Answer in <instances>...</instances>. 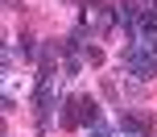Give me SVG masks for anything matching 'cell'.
Wrapping results in <instances>:
<instances>
[{
    "label": "cell",
    "instance_id": "1",
    "mask_svg": "<svg viewBox=\"0 0 157 137\" xmlns=\"http://www.w3.org/2000/svg\"><path fill=\"white\" fill-rule=\"evenodd\" d=\"M78 125H83V129L103 125V104L91 96V91H71V96H62V129L75 133Z\"/></svg>",
    "mask_w": 157,
    "mask_h": 137
},
{
    "label": "cell",
    "instance_id": "8",
    "mask_svg": "<svg viewBox=\"0 0 157 137\" xmlns=\"http://www.w3.org/2000/svg\"><path fill=\"white\" fill-rule=\"evenodd\" d=\"M91 137H116V133H112L108 125H95V129H91Z\"/></svg>",
    "mask_w": 157,
    "mask_h": 137
},
{
    "label": "cell",
    "instance_id": "9",
    "mask_svg": "<svg viewBox=\"0 0 157 137\" xmlns=\"http://www.w3.org/2000/svg\"><path fill=\"white\" fill-rule=\"evenodd\" d=\"M153 8H157V4H153Z\"/></svg>",
    "mask_w": 157,
    "mask_h": 137
},
{
    "label": "cell",
    "instance_id": "6",
    "mask_svg": "<svg viewBox=\"0 0 157 137\" xmlns=\"http://www.w3.org/2000/svg\"><path fill=\"white\" fill-rule=\"evenodd\" d=\"M83 62L87 66H103V46H91V42H87L83 46Z\"/></svg>",
    "mask_w": 157,
    "mask_h": 137
},
{
    "label": "cell",
    "instance_id": "3",
    "mask_svg": "<svg viewBox=\"0 0 157 137\" xmlns=\"http://www.w3.org/2000/svg\"><path fill=\"white\" fill-rule=\"evenodd\" d=\"M153 129H157V121H153V112H149V108H132V104H124V108H120V133L153 137Z\"/></svg>",
    "mask_w": 157,
    "mask_h": 137
},
{
    "label": "cell",
    "instance_id": "7",
    "mask_svg": "<svg viewBox=\"0 0 157 137\" xmlns=\"http://www.w3.org/2000/svg\"><path fill=\"white\" fill-rule=\"evenodd\" d=\"M0 4H4L8 13H21V8H25V0H0Z\"/></svg>",
    "mask_w": 157,
    "mask_h": 137
},
{
    "label": "cell",
    "instance_id": "2",
    "mask_svg": "<svg viewBox=\"0 0 157 137\" xmlns=\"http://www.w3.org/2000/svg\"><path fill=\"white\" fill-rule=\"evenodd\" d=\"M124 71L132 79H153L157 75V38H136V42H124Z\"/></svg>",
    "mask_w": 157,
    "mask_h": 137
},
{
    "label": "cell",
    "instance_id": "4",
    "mask_svg": "<svg viewBox=\"0 0 157 137\" xmlns=\"http://www.w3.org/2000/svg\"><path fill=\"white\" fill-rule=\"evenodd\" d=\"M33 116H37V125H50V116H54V83H33Z\"/></svg>",
    "mask_w": 157,
    "mask_h": 137
},
{
    "label": "cell",
    "instance_id": "5",
    "mask_svg": "<svg viewBox=\"0 0 157 137\" xmlns=\"http://www.w3.org/2000/svg\"><path fill=\"white\" fill-rule=\"evenodd\" d=\"M136 38H157V8H149V4L141 8V17H136Z\"/></svg>",
    "mask_w": 157,
    "mask_h": 137
}]
</instances>
